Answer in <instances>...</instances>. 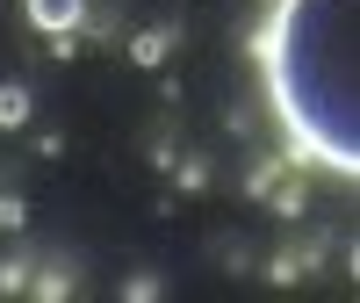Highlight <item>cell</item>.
<instances>
[{
	"instance_id": "obj_1",
	"label": "cell",
	"mask_w": 360,
	"mask_h": 303,
	"mask_svg": "<svg viewBox=\"0 0 360 303\" xmlns=\"http://www.w3.org/2000/svg\"><path fill=\"white\" fill-rule=\"evenodd\" d=\"M288 166L360 180V0H274L252 37Z\"/></svg>"
},
{
	"instance_id": "obj_2",
	"label": "cell",
	"mask_w": 360,
	"mask_h": 303,
	"mask_svg": "<svg viewBox=\"0 0 360 303\" xmlns=\"http://www.w3.org/2000/svg\"><path fill=\"white\" fill-rule=\"evenodd\" d=\"M317 260H324V231H303L288 253H274V260H266V282H274V289H288V282H303V267H317Z\"/></svg>"
},
{
	"instance_id": "obj_3",
	"label": "cell",
	"mask_w": 360,
	"mask_h": 303,
	"mask_svg": "<svg viewBox=\"0 0 360 303\" xmlns=\"http://www.w3.org/2000/svg\"><path fill=\"white\" fill-rule=\"evenodd\" d=\"M22 15L44 37H65V29H86V0H22Z\"/></svg>"
},
{
	"instance_id": "obj_4",
	"label": "cell",
	"mask_w": 360,
	"mask_h": 303,
	"mask_svg": "<svg viewBox=\"0 0 360 303\" xmlns=\"http://www.w3.org/2000/svg\"><path fill=\"white\" fill-rule=\"evenodd\" d=\"M130 51V66L144 73V66H166V58H173V22H152V29H137V37L123 44Z\"/></svg>"
},
{
	"instance_id": "obj_5",
	"label": "cell",
	"mask_w": 360,
	"mask_h": 303,
	"mask_svg": "<svg viewBox=\"0 0 360 303\" xmlns=\"http://www.w3.org/2000/svg\"><path fill=\"white\" fill-rule=\"evenodd\" d=\"M37 94H29V80H0V130H22Z\"/></svg>"
},
{
	"instance_id": "obj_6",
	"label": "cell",
	"mask_w": 360,
	"mask_h": 303,
	"mask_svg": "<svg viewBox=\"0 0 360 303\" xmlns=\"http://www.w3.org/2000/svg\"><path fill=\"white\" fill-rule=\"evenodd\" d=\"M29 282H37V267H29L22 253H8V260H0V296H29Z\"/></svg>"
},
{
	"instance_id": "obj_7",
	"label": "cell",
	"mask_w": 360,
	"mask_h": 303,
	"mask_svg": "<svg viewBox=\"0 0 360 303\" xmlns=\"http://www.w3.org/2000/svg\"><path fill=\"white\" fill-rule=\"evenodd\" d=\"M29 296H44V303L72 296V267H37V282H29Z\"/></svg>"
},
{
	"instance_id": "obj_8",
	"label": "cell",
	"mask_w": 360,
	"mask_h": 303,
	"mask_svg": "<svg viewBox=\"0 0 360 303\" xmlns=\"http://www.w3.org/2000/svg\"><path fill=\"white\" fill-rule=\"evenodd\" d=\"M173 188L180 195H202L209 188V159H173Z\"/></svg>"
},
{
	"instance_id": "obj_9",
	"label": "cell",
	"mask_w": 360,
	"mask_h": 303,
	"mask_svg": "<svg viewBox=\"0 0 360 303\" xmlns=\"http://www.w3.org/2000/svg\"><path fill=\"white\" fill-rule=\"evenodd\" d=\"M274 173H281V159H266V166H245V195H266V188H274Z\"/></svg>"
},
{
	"instance_id": "obj_10",
	"label": "cell",
	"mask_w": 360,
	"mask_h": 303,
	"mask_svg": "<svg viewBox=\"0 0 360 303\" xmlns=\"http://www.w3.org/2000/svg\"><path fill=\"white\" fill-rule=\"evenodd\" d=\"M159 289H166V282H159V275H130V282H123V296H130V303H152V296H159Z\"/></svg>"
},
{
	"instance_id": "obj_11",
	"label": "cell",
	"mask_w": 360,
	"mask_h": 303,
	"mask_svg": "<svg viewBox=\"0 0 360 303\" xmlns=\"http://www.w3.org/2000/svg\"><path fill=\"white\" fill-rule=\"evenodd\" d=\"M353 282H360V238H353Z\"/></svg>"
}]
</instances>
